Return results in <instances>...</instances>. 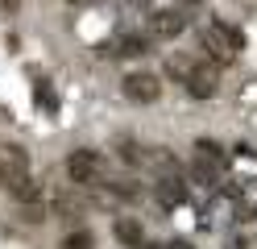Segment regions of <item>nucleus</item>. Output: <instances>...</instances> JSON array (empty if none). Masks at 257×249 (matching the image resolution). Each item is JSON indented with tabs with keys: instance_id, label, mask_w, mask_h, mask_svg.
Wrapping results in <instances>:
<instances>
[{
	"instance_id": "4468645a",
	"label": "nucleus",
	"mask_w": 257,
	"mask_h": 249,
	"mask_svg": "<svg viewBox=\"0 0 257 249\" xmlns=\"http://www.w3.org/2000/svg\"><path fill=\"white\" fill-rule=\"evenodd\" d=\"M137 249H158V245H150V241H141V245H137Z\"/></svg>"
},
{
	"instance_id": "7ed1b4c3",
	"label": "nucleus",
	"mask_w": 257,
	"mask_h": 249,
	"mask_svg": "<svg viewBox=\"0 0 257 249\" xmlns=\"http://www.w3.org/2000/svg\"><path fill=\"white\" fill-rule=\"evenodd\" d=\"M183 29H187V13L183 9H154L150 25H146V33L154 42H170V38H179Z\"/></svg>"
},
{
	"instance_id": "dca6fc26",
	"label": "nucleus",
	"mask_w": 257,
	"mask_h": 249,
	"mask_svg": "<svg viewBox=\"0 0 257 249\" xmlns=\"http://www.w3.org/2000/svg\"><path fill=\"white\" fill-rule=\"evenodd\" d=\"M0 183H5V166H0Z\"/></svg>"
},
{
	"instance_id": "1a4fd4ad",
	"label": "nucleus",
	"mask_w": 257,
	"mask_h": 249,
	"mask_svg": "<svg viewBox=\"0 0 257 249\" xmlns=\"http://www.w3.org/2000/svg\"><path fill=\"white\" fill-rule=\"evenodd\" d=\"M183 179H158L154 183V199H162L166 208H174V204H183Z\"/></svg>"
},
{
	"instance_id": "20e7f679",
	"label": "nucleus",
	"mask_w": 257,
	"mask_h": 249,
	"mask_svg": "<svg viewBox=\"0 0 257 249\" xmlns=\"http://www.w3.org/2000/svg\"><path fill=\"white\" fill-rule=\"evenodd\" d=\"M183 88H187V96H195V100H212L216 88H220L216 66H212V62H191L187 75H183Z\"/></svg>"
},
{
	"instance_id": "39448f33",
	"label": "nucleus",
	"mask_w": 257,
	"mask_h": 249,
	"mask_svg": "<svg viewBox=\"0 0 257 249\" xmlns=\"http://www.w3.org/2000/svg\"><path fill=\"white\" fill-rule=\"evenodd\" d=\"M120 92H124V100H133V104H154V100L162 96V79L150 75V71H133V75H124Z\"/></svg>"
},
{
	"instance_id": "423d86ee",
	"label": "nucleus",
	"mask_w": 257,
	"mask_h": 249,
	"mask_svg": "<svg viewBox=\"0 0 257 249\" xmlns=\"http://www.w3.org/2000/svg\"><path fill=\"white\" fill-rule=\"evenodd\" d=\"M150 50V33H116L108 46H104V54L112 58H141Z\"/></svg>"
},
{
	"instance_id": "6e6552de",
	"label": "nucleus",
	"mask_w": 257,
	"mask_h": 249,
	"mask_svg": "<svg viewBox=\"0 0 257 249\" xmlns=\"http://www.w3.org/2000/svg\"><path fill=\"white\" fill-rule=\"evenodd\" d=\"M112 237H116L124 249H137L141 241H146V228H141L137 220H128V216H120V220L112 224Z\"/></svg>"
},
{
	"instance_id": "f8f14e48",
	"label": "nucleus",
	"mask_w": 257,
	"mask_h": 249,
	"mask_svg": "<svg viewBox=\"0 0 257 249\" xmlns=\"http://www.w3.org/2000/svg\"><path fill=\"white\" fill-rule=\"evenodd\" d=\"M108 187H112V191H116L120 199H137V195H141V187H137V183H133V179H112V183H108Z\"/></svg>"
},
{
	"instance_id": "f03ea898",
	"label": "nucleus",
	"mask_w": 257,
	"mask_h": 249,
	"mask_svg": "<svg viewBox=\"0 0 257 249\" xmlns=\"http://www.w3.org/2000/svg\"><path fill=\"white\" fill-rule=\"evenodd\" d=\"M67 175H71V183H79V187H100V183H108L104 154L100 149H71Z\"/></svg>"
},
{
	"instance_id": "ddd939ff",
	"label": "nucleus",
	"mask_w": 257,
	"mask_h": 249,
	"mask_svg": "<svg viewBox=\"0 0 257 249\" xmlns=\"http://www.w3.org/2000/svg\"><path fill=\"white\" fill-rule=\"evenodd\" d=\"M170 249H195L191 241H170Z\"/></svg>"
},
{
	"instance_id": "9d476101",
	"label": "nucleus",
	"mask_w": 257,
	"mask_h": 249,
	"mask_svg": "<svg viewBox=\"0 0 257 249\" xmlns=\"http://www.w3.org/2000/svg\"><path fill=\"white\" fill-rule=\"evenodd\" d=\"M116 149H120V158H124L128 166H146V154H150V149H141L137 141H120Z\"/></svg>"
},
{
	"instance_id": "2eb2a0df",
	"label": "nucleus",
	"mask_w": 257,
	"mask_h": 249,
	"mask_svg": "<svg viewBox=\"0 0 257 249\" xmlns=\"http://www.w3.org/2000/svg\"><path fill=\"white\" fill-rule=\"evenodd\" d=\"M183 5H203V0H183Z\"/></svg>"
},
{
	"instance_id": "0eeeda50",
	"label": "nucleus",
	"mask_w": 257,
	"mask_h": 249,
	"mask_svg": "<svg viewBox=\"0 0 257 249\" xmlns=\"http://www.w3.org/2000/svg\"><path fill=\"white\" fill-rule=\"evenodd\" d=\"M146 166L158 175V179H183V162L170 154L166 145H150V154H146Z\"/></svg>"
},
{
	"instance_id": "9b49d317",
	"label": "nucleus",
	"mask_w": 257,
	"mask_h": 249,
	"mask_svg": "<svg viewBox=\"0 0 257 249\" xmlns=\"http://www.w3.org/2000/svg\"><path fill=\"white\" fill-rule=\"evenodd\" d=\"M62 249H95V237L87 228H79V232H67L62 237Z\"/></svg>"
},
{
	"instance_id": "f257e3e1",
	"label": "nucleus",
	"mask_w": 257,
	"mask_h": 249,
	"mask_svg": "<svg viewBox=\"0 0 257 249\" xmlns=\"http://www.w3.org/2000/svg\"><path fill=\"white\" fill-rule=\"evenodd\" d=\"M199 50L207 54V62H216V66H228V62H236V54L245 50V33H240L236 25H228V21H207L203 29H199Z\"/></svg>"
}]
</instances>
